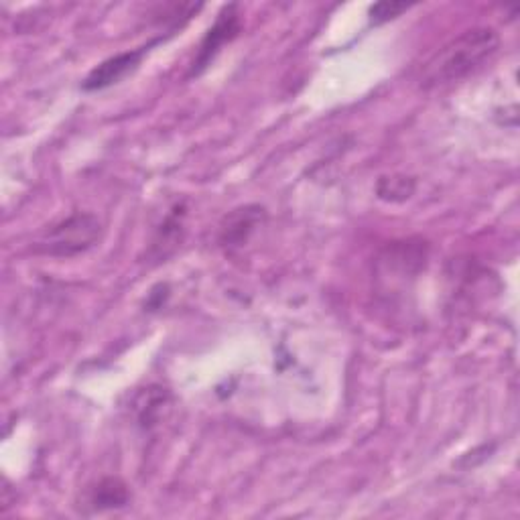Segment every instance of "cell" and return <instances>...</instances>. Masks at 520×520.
Returning <instances> with one entry per match:
<instances>
[{
	"instance_id": "cell-1",
	"label": "cell",
	"mask_w": 520,
	"mask_h": 520,
	"mask_svg": "<svg viewBox=\"0 0 520 520\" xmlns=\"http://www.w3.org/2000/svg\"><path fill=\"white\" fill-rule=\"evenodd\" d=\"M498 33L490 27H476L464 31L441 49H437L419 72V86L423 90L443 88L453 82H460L482 68L498 49Z\"/></svg>"
},
{
	"instance_id": "cell-2",
	"label": "cell",
	"mask_w": 520,
	"mask_h": 520,
	"mask_svg": "<svg viewBox=\"0 0 520 520\" xmlns=\"http://www.w3.org/2000/svg\"><path fill=\"white\" fill-rule=\"evenodd\" d=\"M102 236V224L94 214H72L49 230H45L35 242V252L55 258H70L82 254L98 244Z\"/></svg>"
},
{
	"instance_id": "cell-3",
	"label": "cell",
	"mask_w": 520,
	"mask_h": 520,
	"mask_svg": "<svg viewBox=\"0 0 520 520\" xmlns=\"http://www.w3.org/2000/svg\"><path fill=\"white\" fill-rule=\"evenodd\" d=\"M242 29V23H240V13H238V7L236 5H228L222 9V13L218 15L216 23L208 29L206 37L202 39L200 43V49H198V55H195L193 63H191V70H189V78L193 76H200L204 74L212 61L216 59V55L222 51V47L226 43H230Z\"/></svg>"
},
{
	"instance_id": "cell-4",
	"label": "cell",
	"mask_w": 520,
	"mask_h": 520,
	"mask_svg": "<svg viewBox=\"0 0 520 520\" xmlns=\"http://www.w3.org/2000/svg\"><path fill=\"white\" fill-rule=\"evenodd\" d=\"M155 43L157 41H151L145 47H139V49H133V51H124V53H118L114 57L104 59L100 65H96V68L88 74V78L84 80L82 88L86 92H100V90H106V88L122 82L126 76H130L139 68L145 53Z\"/></svg>"
},
{
	"instance_id": "cell-5",
	"label": "cell",
	"mask_w": 520,
	"mask_h": 520,
	"mask_svg": "<svg viewBox=\"0 0 520 520\" xmlns=\"http://www.w3.org/2000/svg\"><path fill=\"white\" fill-rule=\"evenodd\" d=\"M265 210L258 206H244L234 210L230 216H226L222 230H220V242L226 248H238L242 246L248 236L254 232L258 222L263 220Z\"/></svg>"
},
{
	"instance_id": "cell-6",
	"label": "cell",
	"mask_w": 520,
	"mask_h": 520,
	"mask_svg": "<svg viewBox=\"0 0 520 520\" xmlns=\"http://www.w3.org/2000/svg\"><path fill=\"white\" fill-rule=\"evenodd\" d=\"M171 395L167 393L165 388L161 386H151L147 388L145 393L141 395L139 403H137V415H139V423L145 429H151L159 423L163 411L169 407Z\"/></svg>"
},
{
	"instance_id": "cell-7",
	"label": "cell",
	"mask_w": 520,
	"mask_h": 520,
	"mask_svg": "<svg viewBox=\"0 0 520 520\" xmlns=\"http://www.w3.org/2000/svg\"><path fill=\"white\" fill-rule=\"evenodd\" d=\"M90 504L96 510H112L128 504V488L118 478H104L90 494Z\"/></svg>"
},
{
	"instance_id": "cell-8",
	"label": "cell",
	"mask_w": 520,
	"mask_h": 520,
	"mask_svg": "<svg viewBox=\"0 0 520 520\" xmlns=\"http://www.w3.org/2000/svg\"><path fill=\"white\" fill-rule=\"evenodd\" d=\"M378 198L386 200V202H405L409 200L413 191H415V179L405 177V175H390V177H382L378 181Z\"/></svg>"
},
{
	"instance_id": "cell-9",
	"label": "cell",
	"mask_w": 520,
	"mask_h": 520,
	"mask_svg": "<svg viewBox=\"0 0 520 520\" xmlns=\"http://www.w3.org/2000/svg\"><path fill=\"white\" fill-rule=\"evenodd\" d=\"M409 9H411V5H407V3H388V0H384V3H376L374 7H370V23L384 25L388 21L401 17Z\"/></svg>"
}]
</instances>
